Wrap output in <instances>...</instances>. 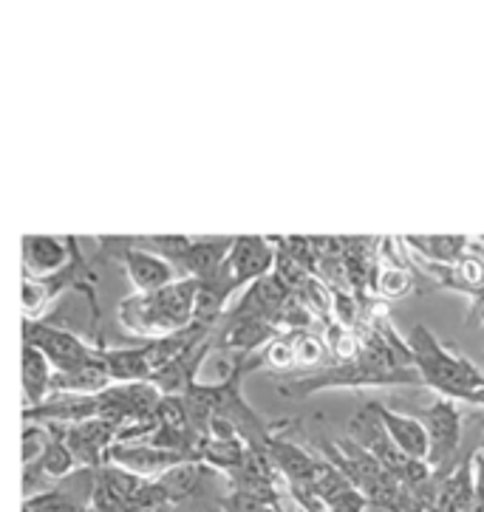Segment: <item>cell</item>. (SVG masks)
Segmentation results:
<instances>
[{"label": "cell", "instance_id": "cell-1", "mask_svg": "<svg viewBox=\"0 0 484 512\" xmlns=\"http://www.w3.org/2000/svg\"><path fill=\"white\" fill-rule=\"evenodd\" d=\"M405 346H408L417 377L431 391H436V397H448L473 405L476 397L484 391L482 368L468 357H462L459 351H453L451 346H445L428 326L417 323L408 334Z\"/></svg>", "mask_w": 484, "mask_h": 512}, {"label": "cell", "instance_id": "cell-2", "mask_svg": "<svg viewBox=\"0 0 484 512\" xmlns=\"http://www.w3.org/2000/svg\"><path fill=\"white\" fill-rule=\"evenodd\" d=\"M196 295H199V281L193 278H179L159 292L131 295L119 300V323L142 340H162L170 334H179L187 326H193Z\"/></svg>", "mask_w": 484, "mask_h": 512}, {"label": "cell", "instance_id": "cell-3", "mask_svg": "<svg viewBox=\"0 0 484 512\" xmlns=\"http://www.w3.org/2000/svg\"><path fill=\"white\" fill-rule=\"evenodd\" d=\"M419 382L414 368H388V365L374 363L371 357H360L354 363H332L329 368H320L318 374L303 377V380L289 382L281 388L292 397H309L326 388H368V385H411Z\"/></svg>", "mask_w": 484, "mask_h": 512}, {"label": "cell", "instance_id": "cell-4", "mask_svg": "<svg viewBox=\"0 0 484 512\" xmlns=\"http://www.w3.org/2000/svg\"><path fill=\"white\" fill-rule=\"evenodd\" d=\"M66 292H83L91 300L94 317H100L97 306V275L91 272V266L83 258V252H74V261L54 278H29L23 275L20 283V306H23V320H40L43 312L49 309L54 300Z\"/></svg>", "mask_w": 484, "mask_h": 512}, {"label": "cell", "instance_id": "cell-5", "mask_svg": "<svg viewBox=\"0 0 484 512\" xmlns=\"http://www.w3.org/2000/svg\"><path fill=\"white\" fill-rule=\"evenodd\" d=\"M414 416L428 433V459H425V464L434 470V476H442L462 456L459 447L465 439V413H462L456 399L436 397L428 408H422Z\"/></svg>", "mask_w": 484, "mask_h": 512}, {"label": "cell", "instance_id": "cell-6", "mask_svg": "<svg viewBox=\"0 0 484 512\" xmlns=\"http://www.w3.org/2000/svg\"><path fill=\"white\" fill-rule=\"evenodd\" d=\"M23 343L34 346L54 371H74L83 365L94 363V343H85L74 331L63 329L49 320H23Z\"/></svg>", "mask_w": 484, "mask_h": 512}, {"label": "cell", "instance_id": "cell-7", "mask_svg": "<svg viewBox=\"0 0 484 512\" xmlns=\"http://www.w3.org/2000/svg\"><path fill=\"white\" fill-rule=\"evenodd\" d=\"M272 269H275V247L267 238L244 235V238H233L230 252L218 269V278L227 283L230 292H238V289L272 275Z\"/></svg>", "mask_w": 484, "mask_h": 512}, {"label": "cell", "instance_id": "cell-8", "mask_svg": "<svg viewBox=\"0 0 484 512\" xmlns=\"http://www.w3.org/2000/svg\"><path fill=\"white\" fill-rule=\"evenodd\" d=\"M108 459L117 464L119 470L131 473V476H145V479H156L165 476L170 470L182 467L201 459L199 453H184V450H170V447L156 445H134V442H117L111 447Z\"/></svg>", "mask_w": 484, "mask_h": 512}, {"label": "cell", "instance_id": "cell-9", "mask_svg": "<svg viewBox=\"0 0 484 512\" xmlns=\"http://www.w3.org/2000/svg\"><path fill=\"white\" fill-rule=\"evenodd\" d=\"M80 249L77 238H57V235H26L20 238V264L29 278H54L74 261Z\"/></svg>", "mask_w": 484, "mask_h": 512}, {"label": "cell", "instance_id": "cell-10", "mask_svg": "<svg viewBox=\"0 0 484 512\" xmlns=\"http://www.w3.org/2000/svg\"><path fill=\"white\" fill-rule=\"evenodd\" d=\"M153 343H139V346H105L94 343V357L105 371V377L119 385H134V382H151L153 377Z\"/></svg>", "mask_w": 484, "mask_h": 512}, {"label": "cell", "instance_id": "cell-11", "mask_svg": "<svg viewBox=\"0 0 484 512\" xmlns=\"http://www.w3.org/2000/svg\"><path fill=\"white\" fill-rule=\"evenodd\" d=\"M119 264H122L128 281L134 283V289L139 295L159 292V289H165L173 281H179V269L170 264L165 255L151 252V249H119Z\"/></svg>", "mask_w": 484, "mask_h": 512}, {"label": "cell", "instance_id": "cell-12", "mask_svg": "<svg viewBox=\"0 0 484 512\" xmlns=\"http://www.w3.org/2000/svg\"><path fill=\"white\" fill-rule=\"evenodd\" d=\"M63 439L80 467H100L102 459H108L111 447L117 445V425L97 416V419L63 428Z\"/></svg>", "mask_w": 484, "mask_h": 512}, {"label": "cell", "instance_id": "cell-13", "mask_svg": "<svg viewBox=\"0 0 484 512\" xmlns=\"http://www.w3.org/2000/svg\"><path fill=\"white\" fill-rule=\"evenodd\" d=\"M368 405L374 408L377 419L383 422L385 433H388V439L394 442V447L400 450L405 459H411V462H425L428 459V433H425L422 422L414 413L391 411L383 402H368Z\"/></svg>", "mask_w": 484, "mask_h": 512}, {"label": "cell", "instance_id": "cell-14", "mask_svg": "<svg viewBox=\"0 0 484 512\" xmlns=\"http://www.w3.org/2000/svg\"><path fill=\"white\" fill-rule=\"evenodd\" d=\"M405 244L431 266H456L470 249V238L462 235H408Z\"/></svg>", "mask_w": 484, "mask_h": 512}, {"label": "cell", "instance_id": "cell-15", "mask_svg": "<svg viewBox=\"0 0 484 512\" xmlns=\"http://www.w3.org/2000/svg\"><path fill=\"white\" fill-rule=\"evenodd\" d=\"M20 374H23V397H26V408L40 405L43 399L51 394V377L54 368L51 363L29 343H23V354H20Z\"/></svg>", "mask_w": 484, "mask_h": 512}, {"label": "cell", "instance_id": "cell-16", "mask_svg": "<svg viewBox=\"0 0 484 512\" xmlns=\"http://www.w3.org/2000/svg\"><path fill=\"white\" fill-rule=\"evenodd\" d=\"M414 275L405 269V266L397 264H388L380 266L377 269V278H374V289L383 295V298H405V295H411L414 292Z\"/></svg>", "mask_w": 484, "mask_h": 512}, {"label": "cell", "instance_id": "cell-17", "mask_svg": "<svg viewBox=\"0 0 484 512\" xmlns=\"http://www.w3.org/2000/svg\"><path fill=\"white\" fill-rule=\"evenodd\" d=\"M20 512H85V507L66 490H43L26 498Z\"/></svg>", "mask_w": 484, "mask_h": 512}, {"label": "cell", "instance_id": "cell-18", "mask_svg": "<svg viewBox=\"0 0 484 512\" xmlns=\"http://www.w3.org/2000/svg\"><path fill=\"white\" fill-rule=\"evenodd\" d=\"M368 498L363 490H357L354 484L337 490L332 498H326V512H368Z\"/></svg>", "mask_w": 484, "mask_h": 512}, {"label": "cell", "instance_id": "cell-19", "mask_svg": "<svg viewBox=\"0 0 484 512\" xmlns=\"http://www.w3.org/2000/svg\"><path fill=\"white\" fill-rule=\"evenodd\" d=\"M292 348H295V363L298 365H320L326 360V346L312 334H298L292 340Z\"/></svg>", "mask_w": 484, "mask_h": 512}, {"label": "cell", "instance_id": "cell-20", "mask_svg": "<svg viewBox=\"0 0 484 512\" xmlns=\"http://www.w3.org/2000/svg\"><path fill=\"white\" fill-rule=\"evenodd\" d=\"M267 363L275 368H292L295 365V348L292 340H272L267 348Z\"/></svg>", "mask_w": 484, "mask_h": 512}, {"label": "cell", "instance_id": "cell-21", "mask_svg": "<svg viewBox=\"0 0 484 512\" xmlns=\"http://www.w3.org/2000/svg\"><path fill=\"white\" fill-rule=\"evenodd\" d=\"M470 298V312H468V323L473 326V323H479V320H484V286H479V289H470V292H465Z\"/></svg>", "mask_w": 484, "mask_h": 512}, {"label": "cell", "instance_id": "cell-22", "mask_svg": "<svg viewBox=\"0 0 484 512\" xmlns=\"http://www.w3.org/2000/svg\"><path fill=\"white\" fill-rule=\"evenodd\" d=\"M476 453L484 459V430H482V436H479V442H476Z\"/></svg>", "mask_w": 484, "mask_h": 512}]
</instances>
